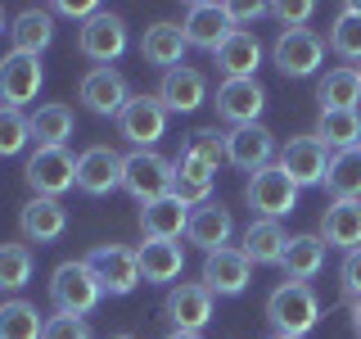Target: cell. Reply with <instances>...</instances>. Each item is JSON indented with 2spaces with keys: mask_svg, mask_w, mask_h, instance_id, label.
Returning a JSON list of instances; mask_svg holds the SVG:
<instances>
[{
  "mask_svg": "<svg viewBox=\"0 0 361 339\" xmlns=\"http://www.w3.org/2000/svg\"><path fill=\"white\" fill-rule=\"evenodd\" d=\"M267 321L276 326V335L302 339L316 321H321V303H316L312 285H298V280L276 285V290H271V299H267Z\"/></svg>",
  "mask_w": 361,
  "mask_h": 339,
  "instance_id": "cell-1",
  "label": "cell"
},
{
  "mask_svg": "<svg viewBox=\"0 0 361 339\" xmlns=\"http://www.w3.org/2000/svg\"><path fill=\"white\" fill-rule=\"evenodd\" d=\"M99 299H104V285L95 280V271H90L86 258H73V263L54 267V276H50V303H54V312L86 316Z\"/></svg>",
  "mask_w": 361,
  "mask_h": 339,
  "instance_id": "cell-2",
  "label": "cell"
},
{
  "mask_svg": "<svg viewBox=\"0 0 361 339\" xmlns=\"http://www.w3.org/2000/svg\"><path fill=\"white\" fill-rule=\"evenodd\" d=\"M172 186H176V163H172V158H163L158 150L127 154V163H122V190H127L135 203L167 199Z\"/></svg>",
  "mask_w": 361,
  "mask_h": 339,
  "instance_id": "cell-3",
  "label": "cell"
},
{
  "mask_svg": "<svg viewBox=\"0 0 361 339\" xmlns=\"http://www.w3.org/2000/svg\"><path fill=\"white\" fill-rule=\"evenodd\" d=\"M244 199H248V208H253V213H262V218L280 222L285 213L298 208V186H293V181L280 172V163H271V167H262V172L248 177Z\"/></svg>",
  "mask_w": 361,
  "mask_h": 339,
  "instance_id": "cell-4",
  "label": "cell"
},
{
  "mask_svg": "<svg viewBox=\"0 0 361 339\" xmlns=\"http://www.w3.org/2000/svg\"><path fill=\"white\" fill-rule=\"evenodd\" d=\"M77 50L95 68H113V59L127 50V23H122V14L99 9L95 18H86L82 28H77Z\"/></svg>",
  "mask_w": 361,
  "mask_h": 339,
  "instance_id": "cell-5",
  "label": "cell"
},
{
  "mask_svg": "<svg viewBox=\"0 0 361 339\" xmlns=\"http://www.w3.org/2000/svg\"><path fill=\"white\" fill-rule=\"evenodd\" d=\"M118 136L131 141L135 150H154L167 136V109L158 105V95H131L127 109L118 113Z\"/></svg>",
  "mask_w": 361,
  "mask_h": 339,
  "instance_id": "cell-6",
  "label": "cell"
},
{
  "mask_svg": "<svg viewBox=\"0 0 361 339\" xmlns=\"http://www.w3.org/2000/svg\"><path fill=\"white\" fill-rule=\"evenodd\" d=\"M271 59H276V68L285 77H312L325 59V41L316 37L312 28H289L271 45Z\"/></svg>",
  "mask_w": 361,
  "mask_h": 339,
  "instance_id": "cell-7",
  "label": "cell"
},
{
  "mask_svg": "<svg viewBox=\"0 0 361 339\" xmlns=\"http://www.w3.org/2000/svg\"><path fill=\"white\" fill-rule=\"evenodd\" d=\"M330 150L316 136H293V141L280 150V172H285L293 186H325V172H330Z\"/></svg>",
  "mask_w": 361,
  "mask_h": 339,
  "instance_id": "cell-8",
  "label": "cell"
},
{
  "mask_svg": "<svg viewBox=\"0 0 361 339\" xmlns=\"http://www.w3.org/2000/svg\"><path fill=\"white\" fill-rule=\"evenodd\" d=\"M163 316L172 321V331H190V335H199L203 326L212 321V294L203 280H180V285L167 290V299H163Z\"/></svg>",
  "mask_w": 361,
  "mask_h": 339,
  "instance_id": "cell-9",
  "label": "cell"
},
{
  "mask_svg": "<svg viewBox=\"0 0 361 339\" xmlns=\"http://www.w3.org/2000/svg\"><path fill=\"white\" fill-rule=\"evenodd\" d=\"M95 280L104 285V294H131L140 285V263H135V249L127 244H95L86 254Z\"/></svg>",
  "mask_w": 361,
  "mask_h": 339,
  "instance_id": "cell-10",
  "label": "cell"
},
{
  "mask_svg": "<svg viewBox=\"0 0 361 339\" xmlns=\"http://www.w3.org/2000/svg\"><path fill=\"white\" fill-rule=\"evenodd\" d=\"M45 82V68L37 54H18L9 50L5 59H0V105L5 109H23L37 100V90Z\"/></svg>",
  "mask_w": 361,
  "mask_h": 339,
  "instance_id": "cell-11",
  "label": "cell"
},
{
  "mask_svg": "<svg viewBox=\"0 0 361 339\" xmlns=\"http://www.w3.org/2000/svg\"><path fill=\"white\" fill-rule=\"evenodd\" d=\"M27 186L45 199H59L68 186H77V158L68 150H32L27 167H23Z\"/></svg>",
  "mask_w": 361,
  "mask_h": 339,
  "instance_id": "cell-12",
  "label": "cell"
},
{
  "mask_svg": "<svg viewBox=\"0 0 361 339\" xmlns=\"http://www.w3.org/2000/svg\"><path fill=\"white\" fill-rule=\"evenodd\" d=\"M276 158V136L262 122H248V127H231L226 131V163H235L240 172H262Z\"/></svg>",
  "mask_w": 361,
  "mask_h": 339,
  "instance_id": "cell-13",
  "label": "cell"
},
{
  "mask_svg": "<svg viewBox=\"0 0 361 339\" xmlns=\"http://www.w3.org/2000/svg\"><path fill=\"white\" fill-rule=\"evenodd\" d=\"M203 285H208L212 299H235V294L248 290L253 280V263L240 254V249H217V254L203 258Z\"/></svg>",
  "mask_w": 361,
  "mask_h": 339,
  "instance_id": "cell-14",
  "label": "cell"
},
{
  "mask_svg": "<svg viewBox=\"0 0 361 339\" xmlns=\"http://www.w3.org/2000/svg\"><path fill=\"white\" fill-rule=\"evenodd\" d=\"M180 32H185L190 45L217 54V45L235 32V23H231V9L217 5V0H195V5L185 9V18H180Z\"/></svg>",
  "mask_w": 361,
  "mask_h": 339,
  "instance_id": "cell-15",
  "label": "cell"
},
{
  "mask_svg": "<svg viewBox=\"0 0 361 339\" xmlns=\"http://www.w3.org/2000/svg\"><path fill=\"white\" fill-rule=\"evenodd\" d=\"M77 95H82V105L90 113H99V118H118L122 109H127L131 90H127V77L118 73V68H90L82 77V86H77Z\"/></svg>",
  "mask_w": 361,
  "mask_h": 339,
  "instance_id": "cell-16",
  "label": "cell"
},
{
  "mask_svg": "<svg viewBox=\"0 0 361 339\" xmlns=\"http://www.w3.org/2000/svg\"><path fill=\"white\" fill-rule=\"evenodd\" d=\"M122 158L118 150H109V145H90V150L77 154V190H86V195H109V190L122 186Z\"/></svg>",
  "mask_w": 361,
  "mask_h": 339,
  "instance_id": "cell-17",
  "label": "cell"
},
{
  "mask_svg": "<svg viewBox=\"0 0 361 339\" xmlns=\"http://www.w3.org/2000/svg\"><path fill=\"white\" fill-rule=\"evenodd\" d=\"M212 105H217L221 122H231V127H248V122H257V113H262L267 90L257 86V77H240V82H221Z\"/></svg>",
  "mask_w": 361,
  "mask_h": 339,
  "instance_id": "cell-18",
  "label": "cell"
},
{
  "mask_svg": "<svg viewBox=\"0 0 361 339\" xmlns=\"http://www.w3.org/2000/svg\"><path fill=\"white\" fill-rule=\"evenodd\" d=\"M18 231L27 244H50L68 231V208L59 199H45V195H32L18 213Z\"/></svg>",
  "mask_w": 361,
  "mask_h": 339,
  "instance_id": "cell-19",
  "label": "cell"
},
{
  "mask_svg": "<svg viewBox=\"0 0 361 339\" xmlns=\"http://www.w3.org/2000/svg\"><path fill=\"white\" fill-rule=\"evenodd\" d=\"M231 235H235L231 208H221V203H199V208H190L185 240H190V244H199L203 254H217V249H231Z\"/></svg>",
  "mask_w": 361,
  "mask_h": 339,
  "instance_id": "cell-20",
  "label": "cell"
},
{
  "mask_svg": "<svg viewBox=\"0 0 361 339\" xmlns=\"http://www.w3.org/2000/svg\"><path fill=\"white\" fill-rule=\"evenodd\" d=\"M158 105L167 113H195L203 100H208V86H203V73L199 68H172V73H163V82H158Z\"/></svg>",
  "mask_w": 361,
  "mask_h": 339,
  "instance_id": "cell-21",
  "label": "cell"
},
{
  "mask_svg": "<svg viewBox=\"0 0 361 339\" xmlns=\"http://www.w3.org/2000/svg\"><path fill=\"white\" fill-rule=\"evenodd\" d=\"M135 263H140L145 285H172L180 271H185V249L176 240H145L135 249Z\"/></svg>",
  "mask_w": 361,
  "mask_h": 339,
  "instance_id": "cell-22",
  "label": "cell"
},
{
  "mask_svg": "<svg viewBox=\"0 0 361 339\" xmlns=\"http://www.w3.org/2000/svg\"><path fill=\"white\" fill-rule=\"evenodd\" d=\"M185 32H180V23H154V28H145V41H140V59L149 68H163V73H172V68L185 64Z\"/></svg>",
  "mask_w": 361,
  "mask_h": 339,
  "instance_id": "cell-23",
  "label": "cell"
},
{
  "mask_svg": "<svg viewBox=\"0 0 361 339\" xmlns=\"http://www.w3.org/2000/svg\"><path fill=\"white\" fill-rule=\"evenodd\" d=\"M321 244L353 254L361 249V199H334L321 218Z\"/></svg>",
  "mask_w": 361,
  "mask_h": 339,
  "instance_id": "cell-24",
  "label": "cell"
},
{
  "mask_svg": "<svg viewBox=\"0 0 361 339\" xmlns=\"http://www.w3.org/2000/svg\"><path fill=\"white\" fill-rule=\"evenodd\" d=\"M217 73L221 82H240V77H253L257 64H262V41L253 37V32H231L221 45H217Z\"/></svg>",
  "mask_w": 361,
  "mask_h": 339,
  "instance_id": "cell-25",
  "label": "cell"
},
{
  "mask_svg": "<svg viewBox=\"0 0 361 339\" xmlns=\"http://www.w3.org/2000/svg\"><path fill=\"white\" fill-rule=\"evenodd\" d=\"M285 244H289L285 226L271 222V218H257V222H248V231H244V240H240V254H244L253 267H280Z\"/></svg>",
  "mask_w": 361,
  "mask_h": 339,
  "instance_id": "cell-26",
  "label": "cell"
},
{
  "mask_svg": "<svg viewBox=\"0 0 361 339\" xmlns=\"http://www.w3.org/2000/svg\"><path fill=\"white\" fill-rule=\"evenodd\" d=\"M9 41H14L18 54H37L41 59V54L50 50V41H54V14L41 9V5H27L14 23H9Z\"/></svg>",
  "mask_w": 361,
  "mask_h": 339,
  "instance_id": "cell-27",
  "label": "cell"
},
{
  "mask_svg": "<svg viewBox=\"0 0 361 339\" xmlns=\"http://www.w3.org/2000/svg\"><path fill=\"white\" fill-rule=\"evenodd\" d=\"M185 226H190V208L176 195L140 203V231H145V240H180Z\"/></svg>",
  "mask_w": 361,
  "mask_h": 339,
  "instance_id": "cell-28",
  "label": "cell"
},
{
  "mask_svg": "<svg viewBox=\"0 0 361 339\" xmlns=\"http://www.w3.org/2000/svg\"><path fill=\"white\" fill-rule=\"evenodd\" d=\"M27 122H32L37 150H68V141H73V109L59 105V100H50L37 113H27Z\"/></svg>",
  "mask_w": 361,
  "mask_h": 339,
  "instance_id": "cell-29",
  "label": "cell"
},
{
  "mask_svg": "<svg viewBox=\"0 0 361 339\" xmlns=\"http://www.w3.org/2000/svg\"><path fill=\"white\" fill-rule=\"evenodd\" d=\"M321 267H325V244H321V235H289L285 258H280V271H285V280H298V285H307L312 276H321Z\"/></svg>",
  "mask_w": 361,
  "mask_h": 339,
  "instance_id": "cell-30",
  "label": "cell"
},
{
  "mask_svg": "<svg viewBox=\"0 0 361 339\" xmlns=\"http://www.w3.org/2000/svg\"><path fill=\"white\" fill-rule=\"evenodd\" d=\"M316 141H325V150L343 154V150H357L361 145V113L357 109H330L316 118Z\"/></svg>",
  "mask_w": 361,
  "mask_h": 339,
  "instance_id": "cell-31",
  "label": "cell"
},
{
  "mask_svg": "<svg viewBox=\"0 0 361 339\" xmlns=\"http://www.w3.org/2000/svg\"><path fill=\"white\" fill-rule=\"evenodd\" d=\"M316 100H321V113H330V109H357V100H361L357 68L353 64L330 68V73L321 77V86H316Z\"/></svg>",
  "mask_w": 361,
  "mask_h": 339,
  "instance_id": "cell-32",
  "label": "cell"
},
{
  "mask_svg": "<svg viewBox=\"0 0 361 339\" xmlns=\"http://www.w3.org/2000/svg\"><path fill=\"white\" fill-rule=\"evenodd\" d=\"M45 316L37 312V303L27 299H9L0 303V339H41Z\"/></svg>",
  "mask_w": 361,
  "mask_h": 339,
  "instance_id": "cell-33",
  "label": "cell"
},
{
  "mask_svg": "<svg viewBox=\"0 0 361 339\" xmlns=\"http://www.w3.org/2000/svg\"><path fill=\"white\" fill-rule=\"evenodd\" d=\"M325 190L334 199H361V145L343 150L330 158V172H325Z\"/></svg>",
  "mask_w": 361,
  "mask_h": 339,
  "instance_id": "cell-34",
  "label": "cell"
},
{
  "mask_svg": "<svg viewBox=\"0 0 361 339\" xmlns=\"http://www.w3.org/2000/svg\"><path fill=\"white\" fill-rule=\"evenodd\" d=\"M330 50L338 59H353L361 64V5H343L330 28Z\"/></svg>",
  "mask_w": 361,
  "mask_h": 339,
  "instance_id": "cell-35",
  "label": "cell"
},
{
  "mask_svg": "<svg viewBox=\"0 0 361 339\" xmlns=\"http://www.w3.org/2000/svg\"><path fill=\"white\" fill-rule=\"evenodd\" d=\"M32 244H0V290H23L32 280Z\"/></svg>",
  "mask_w": 361,
  "mask_h": 339,
  "instance_id": "cell-36",
  "label": "cell"
},
{
  "mask_svg": "<svg viewBox=\"0 0 361 339\" xmlns=\"http://www.w3.org/2000/svg\"><path fill=\"white\" fill-rule=\"evenodd\" d=\"M27 141H32V122H27V113L0 105V158L23 154V150H27Z\"/></svg>",
  "mask_w": 361,
  "mask_h": 339,
  "instance_id": "cell-37",
  "label": "cell"
},
{
  "mask_svg": "<svg viewBox=\"0 0 361 339\" xmlns=\"http://www.w3.org/2000/svg\"><path fill=\"white\" fill-rule=\"evenodd\" d=\"M185 158H195L199 167H208V172H217V163L226 158V136H217L212 127H203V131H190V141H185V150H180Z\"/></svg>",
  "mask_w": 361,
  "mask_h": 339,
  "instance_id": "cell-38",
  "label": "cell"
},
{
  "mask_svg": "<svg viewBox=\"0 0 361 339\" xmlns=\"http://www.w3.org/2000/svg\"><path fill=\"white\" fill-rule=\"evenodd\" d=\"M172 195L185 203V208H199V203H212V177H190V172H176V186Z\"/></svg>",
  "mask_w": 361,
  "mask_h": 339,
  "instance_id": "cell-39",
  "label": "cell"
},
{
  "mask_svg": "<svg viewBox=\"0 0 361 339\" xmlns=\"http://www.w3.org/2000/svg\"><path fill=\"white\" fill-rule=\"evenodd\" d=\"M41 339H95V335H90V326L82 321V316H63V312H54V316H45Z\"/></svg>",
  "mask_w": 361,
  "mask_h": 339,
  "instance_id": "cell-40",
  "label": "cell"
},
{
  "mask_svg": "<svg viewBox=\"0 0 361 339\" xmlns=\"http://www.w3.org/2000/svg\"><path fill=\"white\" fill-rule=\"evenodd\" d=\"M338 290H343V299L361 303V249L343 254V267H338Z\"/></svg>",
  "mask_w": 361,
  "mask_h": 339,
  "instance_id": "cell-41",
  "label": "cell"
},
{
  "mask_svg": "<svg viewBox=\"0 0 361 339\" xmlns=\"http://www.w3.org/2000/svg\"><path fill=\"white\" fill-rule=\"evenodd\" d=\"M271 14L285 23V32H289V28H302V23L316 14V5L312 0H293V5H271Z\"/></svg>",
  "mask_w": 361,
  "mask_h": 339,
  "instance_id": "cell-42",
  "label": "cell"
},
{
  "mask_svg": "<svg viewBox=\"0 0 361 339\" xmlns=\"http://www.w3.org/2000/svg\"><path fill=\"white\" fill-rule=\"evenodd\" d=\"M54 14H63V18H95L99 14V5L95 0H59V5H54Z\"/></svg>",
  "mask_w": 361,
  "mask_h": 339,
  "instance_id": "cell-43",
  "label": "cell"
},
{
  "mask_svg": "<svg viewBox=\"0 0 361 339\" xmlns=\"http://www.w3.org/2000/svg\"><path fill=\"white\" fill-rule=\"evenodd\" d=\"M226 9H231L235 32H248V23H257V18L267 14V5H257V0H253V5H226Z\"/></svg>",
  "mask_w": 361,
  "mask_h": 339,
  "instance_id": "cell-44",
  "label": "cell"
},
{
  "mask_svg": "<svg viewBox=\"0 0 361 339\" xmlns=\"http://www.w3.org/2000/svg\"><path fill=\"white\" fill-rule=\"evenodd\" d=\"M167 339H203V335H190V331H167Z\"/></svg>",
  "mask_w": 361,
  "mask_h": 339,
  "instance_id": "cell-45",
  "label": "cell"
},
{
  "mask_svg": "<svg viewBox=\"0 0 361 339\" xmlns=\"http://www.w3.org/2000/svg\"><path fill=\"white\" fill-rule=\"evenodd\" d=\"M353 326H357V335H361V303H353Z\"/></svg>",
  "mask_w": 361,
  "mask_h": 339,
  "instance_id": "cell-46",
  "label": "cell"
},
{
  "mask_svg": "<svg viewBox=\"0 0 361 339\" xmlns=\"http://www.w3.org/2000/svg\"><path fill=\"white\" fill-rule=\"evenodd\" d=\"M0 32H9V23H5V9H0Z\"/></svg>",
  "mask_w": 361,
  "mask_h": 339,
  "instance_id": "cell-47",
  "label": "cell"
},
{
  "mask_svg": "<svg viewBox=\"0 0 361 339\" xmlns=\"http://www.w3.org/2000/svg\"><path fill=\"white\" fill-rule=\"evenodd\" d=\"M109 339H135V335H109Z\"/></svg>",
  "mask_w": 361,
  "mask_h": 339,
  "instance_id": "cell-48",
  "label": "cell"
},
{
  "mask_svg": "<svg viewBox=\"0 0 361 339\" xmlns=\"http://www.w3.org/2000/svg\"><path fill=\"white\" fill-rule=\"evenodd\" d=\"M357 82H361V64H357Z\"/></svg>",
  "mask_w": 361,
  "mask_h": 339,
  "instance_id": "cell-49",
  "label": "cell"
},
{
  "mask_svg": "<svg viewBox=\"0 0 361 339\" xmlns=\"http://www.w3.org/2000/svg\"><path fill=\"white\" fill-rule=\"evenodd\" d=\"M271 339H289V335H271Z\"/></svg>",
  "mask_w": 361,
  "mask_h": 339,
  "instance_id": "cell-50",
  "label": "cell"
}]
</instances>
